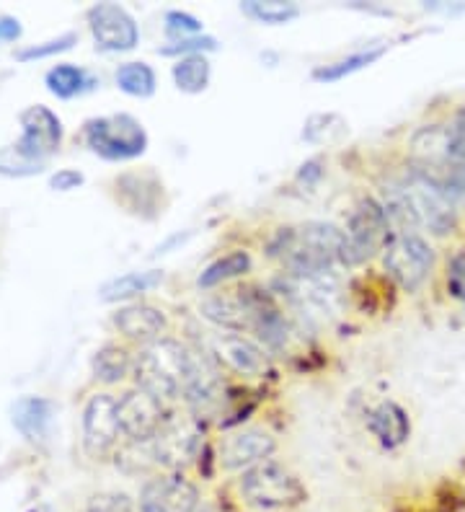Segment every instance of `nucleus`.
Here are the masks:
<instances>
[{
  "label": "nucleus",
  "instance_id": "30",
  "mask_svg": "<svg viewBox=\"0 0 465 512\" xmlns=\"http://www.w3.org/2000/svg\"><path fill=\"white\" fill-rule=\"evenodd\" d=\"M347 132V122L339 114H313L305 122L303 138L308 143H331V140L341 138Z\"/></svg>",
  "mask_w": 465,
  "mask_h": 512
},
{
  "label": "nucleus",
  "instance_id": "10",
  "mask_svg": "<svg viewBox=\"0 0 465 512\" xmlns=\"http://www.w3.org/2000/svg\"><path fill=\"white\" fill-rule=\"evenodd\" d=\"M383 267L398 288L419 290L434 269V249L419 233H398L383 251Z\"/></svg>",
  "mask_w": 465,
  "mask_h": 512
},
{
  "label": "nucleus",
  "instance_id": "38",
  "mask_svg": "<svg viewBox=\"0 0 465 512\" xmlns=\"http://www.w3.org/2000/svg\"><path fill=\"white\" fill-rule=\"evenodd\" d=\"M21 37V24L13 16H0V42H13Z\"/></svg>",
  "mask_w": 465,
  "mask_h": 512
},
{
  "label": "nucleus",
  "instance_id": "32",
  "mask_svg": "<svg viewBox=\"0 0 465 512\" xmlns=\"http://www.w3.org/2000/svg\"><path fill=\"white\" fill-rule=\"evenodd\" d=\"M83 512H140L137 500L124 492H96L86 500Z\"/></svg>",
  "mask_w": 465,
  "mask_h": 512
},
{
  "label": "nucleus",
  "instance_id": "12",
  "mask_svg": "<svg viewBox=\"0 0 465 512\" xmlns=\"http://www.w3.org/2000/svg\"><path fill=\"white\" fill-rule=\"evenodd\" d=\"M202 494L181 471H161L150 476L137 494L140 512H197Z\"/></svg>",
  "mask_w": 465,
  "mask_h": 512
},
{
  "label": "nucleus",
  "instance_id": "27",
  "mask_svg": "<svg viewBox=\"0 0 465 512\" xmlns=\"http://www.w3.org/2000/svg\"><path fill=\"white\" fill-rule=\"evenodd\" d=\"M383 55H385V44H380V47H367V50L354 52V55L344 57V60H336V63L331 65H321V68L313 70V78L321 83L341 81V78H347V75L357 73V70L370 68V65L378 63Z\"/></svg>",
  "mask_w": 465,
  "mask_h": 512
},
{
  "label": "nucleus",
  "instance_id": "15",
  "mask_svg": "<svg viewBox=\"0 0 465 512\" xmlns=\"http://www.w3.org/2000/svg\"><path fill=\"white\" fill-rule=\"evenodd\" d=\"M277 450V440L261 427H238L217 445V466L228 474H243L256 463L267 461Z\"/></svg>",
  "mask_w": 465,
  "mask_h": 512
},
{
  "label": "nucleus",
  "instance_id": "31",
  "mask_svg": "<svg viewBox=\"0 0 465 512\" xmlns=\"http://www.w3.org/2000/svg\"><path fill=\"white\" fill-rule=\"evenodd\" d=\"M44 166V161H34V158H26L24 153L16 150V145H6L0 148V174L3 176H34L39 174Z\"/></svg>",
  "mask_w": 465,
  "mask_h": 512
},
{
  "label": "nucleus",
  "instance_id": "16",
  "mask_svg": "<svg viewBox=\"0 0 465 512\" xmlns=\"http://www.w3.org/2000/svg\"><path fill=\"white\" fill-rule=\"evenodd\" d=\"M88 26L96 47L104 52H130L140 42L137 21L117 3H96L88 8Z\"/></svg>",
  "mask_w": 465,
  "mask_h": 512
},
{
  "label": "nucleus",
  "instance_id": "14",
  "mask_svg": "<svg viewBox=\"0 0 465 512\" xmlns=\"http://www.w3.org/2000/svg\"><path fill=\"white\" fill-rule=\"evenodd\" d=\"M122 438L135 445H150L166 419V404L143 388H130L117 399Z\"/></svg>",
  "mask_w": 465,
  "mask_h": 512
},
{
  "label": "nucleus",
  "instance_id": "1",
  "mask_svg": "<svg viewBox=\"0 0 465 512\" xmlns=\"http://www.w3.org/2000/svg\"><path fill=\"white\" fill-rule=\"evenodd\" d=\"M199 313L202 319L230 334L251 331L264 350H282L290 339V324L279 308L277 295L261 285H238L207 295L199 303Z\"/></svg>",
  "mask_w": 465,
  "mask_h": 512
},
{
  "label": "nucleus",
  "instance_id": "19",
  "mask_svg": "<svg viewBox=\"0 0 465 512\" xmlns=\"http://www.w3.org/2000/svg\"><path fill=\"white\" fill-rule=\"evenodd\" d=\"M112 321L124 339H130V342L140 344V347H148V344L163 339L168 329L166 313L161 308L150 306V303H130V306H122L114 313Z\"/></svg>",
  "mask_w": 465,
  "mask_h": 512
},
{
  "label": "nucleus",
  "instance_id": "9",
  "mask_svg": "<svg viewBox=\"0 0 465 512\" xmlns=\"http://www.w3.org/2000/svg\"><path fill=\"white\" fill-rule=\"evenodd\" d=\"M83 140L106 161H132L148 150V132L132 114L93 117L83 127Z\"/></svg>",
  "mask_w": 465,
  "mask_h": 512
},
{
  "label": "nucleus",
  "instance_id": "24",
  "mask_svg": "<svg viewBox=\"0 0 465 512\" xmlns=\"http://www.w3.org/2000/svg\"><path fill=\"white\" fill-rule=\"evenodd\" d=\"M251 267H254V262H251V254L243 249L238 251H230V254L220 256V259H215L212 264H207L205 269H202V275H199V288H217V285H225L228 280H236V277H243L251 272Z\"/></svg>",
  "mask_w": 465,
  "mask_h": 512
},
{
  "label": "nucleus",
  "instance_id": "35",
  "mask_svg": "<svg viewBox=\"0 0 465 512\" xmlns=\"http://www.w3.org/2000/svg\"><path fill=\"white\" fill-rule=\"evenodd\" d=\"M163 21H166V34L174 39L199 37L202 32V21L186 11H166Z\"/></svg>",
  "mask_w": 465,
  "mask_h": 512
},
{
  "label": "nucleus",
  "instance_id": "39",
  "mask_svg": "<svg viewBox=\"0 0 465 512\" xmlns=\"http://www.w3.org/2000/svg\"><path fill=\"white\" fill-rule=\"evenodd\" d=\"M453 132H455V140H458V148H460V158H463V166H465V107L455 114L453 119Z\"/></svg>",
  "mask_w": 465,
  "mask_h": 512
},
{
  "label": "nucleus",
  "instance_id": "17",
  "mask_svg": "<svg viewBox=\"0 0 465 512\" xmlns=\"http://www.w3.org/2000/svg\"><path fill=\"white\" fill-rule=\"evenodd\" d=\"M21 122V138L16 140V150L24 153L26 158L44 161V158L60 148L62 140V122L52 109L34 104L24 109L19 117Z\"/></svg>",
  "mask_w": 465,
  "mask_h": 512
},
{
  "label": "nucleus",
  "instance_id": "34",
  "mask_svg": "<svg viewBox=\"0 0 465 512\" xmlns=\"http://www.w3.org/2000/svg\"><path fill=\"white\" fill-rule=\"evenodd\" d=\"M75 42H78V34L68 32L57 39H50V42L24 47V50L16 52V57H19L21 63H29V60H42V57H52V55H60V52H68Z\"/></svg>",
  "mask_w": 465,
  "mask_h": 512
},
{
  "label": "nucleus",
  "instance_id": "21",
  "mask_svg": "<svg viewBox=\"0 0 465 512\" xmlns=\"http://www.w3.org/2000/svg\"><path fill=\"white\" fill-rule=\"evenodd\" d=\"M52 419V404L42 396H21L16 404L11 406V422L13 427L24 435L31 443L47 438Z\"/></svg>",
  "mask_w": 465,
  "mask_h": 512
},
{
  "label": "nucleus",
  "instance_id": "40",
  "mask_svg": "<svg viewBox=\"0 0 465 512\" xmlns=\"http://www.w3.org/2000/svg\"><path fill=\"white\" fill-rule=\"evenodd\" d=\"M197 512H233V507L223 500H202Z\"/></svg>",
  "mask_w": 465,
  "mask_h": 512
},
{
  "label": "nucleus",
  "instance_id": "25",
  "mask_svg": "<svg viewBox=\"0 0 465 512\" xmlns=\"http://www.w3.org/2000/svg\"><path fill=\"white\" fill-rule=\"evenodd\" d=\"M44 86L57 99H73V96L83 94V91H88L93 86V78L88 75V70L78 68V65L60 63L47 70Z\"/></svg>",
  "mask_w": 465,
  "mask_h": 512
},
{
  "label": "nucleus",
  "instance_id": "18",
  "mask_svg": "<svg viewBox=\"0 0 465 512\" xmlns=\"http://www.w3.org/2000/svg\"><path fill=\"white\" fill-rule=\"evenodd\" d=\"M212 357L217 365H225L228 370L248 378H261L272 370L269 363V352L254 339L243 337V334H217L212 339Z\"/></svg>",
  "mask_w": 465,
  "mask_h": 512
},
{
  "label": "nucleus",
  "instance_id": "33",
  "mask_svg": "<svg viewBox=\"0 0 465 512\" xmlns=\"http://www.w3.org/2000/svg\"><path fill=\"white\" fill-rule=\"evenodd\" d=\"M217 50V39L207 37V34H199V37H189V39H174V42H168L166 47H161V55L166 57H189V55H205V52H215Z\"/></svg>",
  "mask_w": 465,
  "mask_h": 512
},
{
  "label": "nucleus",
  "instance_id": "13",
  "mask_svg": "<svg viewBox=\"0 0 465 512\" xmlns=\"http://www.w3.org/2000/svg\"><path fill=\"white\" fill-rule=\"evenodd\" d=\"M122 440V427H119L117 396L93 394L83 409V450L93 461H106L117 450Z\"/></svg>",
  "mask_w": 465,
  "mask_h": 512
},
{
  "label": "nucleus",
  "instance_id": "37",
  "mask_svg": "<svg viewBox=\"0 0 465 512\" xmlns=\"http://www.w3.org/2000/svg\"><path fill=\"white\" fill-rule=\"evenodd\" d=\"M83 182H86V179H83L81 171H73V169H62L50 176V187L55 189V192H70V189L81 187Z\"/></svg>",
  "mask_w": 465,
  "mask_h": 512
},
{
  "label": "nucleus",
  "instance_id": "2",
  "mask_svg": "<svg viewBox=\"0 0 465 512\" xmlns=\"http://www.w3.org/2000/svg\"><path fill=\"white\" fill-rule=\"evenodd\" d=\"M380 205L385 207L391 223L406 228L403 233H414L416 228H424L434 236H447L458 228L455 200H450L440 189L424 182L422 176H416L411 169L383 184Z\"/></svg>",
  "mask_w": 465,
  "mask_h": 512
},
{
  "label": "nucleus",
  "instance_id": "4",
  "mask_svg": "<svg viewBox=\"0 0 465 512\" xmlns=\"http://www.w3.org/2000/svg\"><path fill=\"white\" fill-rule=\"evenodd\" d=\"M409 169L450 200L465 197V166L453 125H424L411 135Z\"/></svg>",
  "mask_w": 465,
  "mask_h": 512
},
{
  "label": "nucleus",
  "instance_id": "8",
  "mask_svg": "<svg viewBox=\"0 0 465 512\" xmlns=\"http://www.w3.org/2000/svg\"><path fill=\"white\" fill-rule=\"evenodd\" d=\"M205 450L202 422L192 412H168L161 430L150 443V453L158 469L181 471L199 461Z\"/></svg>",
  "mask_w": 465,
  "mask_h": 512
},
{
  "label": "nucleus",
  "instance_id": "7",
  "mask_svg": "<svg viewBox=\"0 0 465 512\" xmlns=\"http://www.w3.org/2000/svg\"><path fill=\"white\" fill-rule=\"evenodd\" d=\"M391 244V218L375 197H362L352 207V215L344 228V246H341V267H360L367 259L385 251Z\"/></svg>",
  "mask_w": 465,
  "mask_h": 512
},
{
  "label": "nucleus",
  "instance_id": "22",
  "mask_svg": "<svg viewBox=\"0 0 465 512\" xmlns=\"http://www.w3.org/2000/svg\"><path fill=\"white\" fill-rule=\"evenodd\" d=\"M163 282L161 269H145V272H127L122 277H114V280L104 282L99 290L101 300L106 303H119V300H132L140 298V295L150 293Z\"/></svg>",
  "mask_w": 465,
  "mask_h": 512
},
{
  "label": "nucleus",
  "instance_id": "26",
  "mask_svg": "<svg viewBox=\"0 0 465 512\" xmlns=\"http://www.w3.org/2000/svg\"><path fill=\"white\" fill-rule=\"evenodd\" d=\"M171 75L181 94H202L210 86L212 65L205 55H189L176 60Z\"/></svg>",
  "mask_w": 465,
  "mask_h": 512
},
{
  "label": "nucleus",
  "instance_id": "5",
  "mask_svg": "<svg viewBox=\"0 0 465 512\" xmlns=\"http://www.w3.org/2000/svg\"><path fill=\"white\" fill-rule=\"evenodd\" d=\"M189 357H192V347L174 337H163L148 347H140L135 355V368H132L135 386L161 399L163 404L184 399Z\"/></svg>",
  "mask_w": 465,
  "mask_h": 512
},
{
  "label": "nucleus",
  "instance_id": "6",
  "mask_svg": "<svg viewBox=\"0 0 465 512\" xmlns=\"http://www.w3.org/2000/svg\"><path fill=\"white\" fill-rule=\"evenodd\" d=\"M238 492L243 502L256 510H290L305 502V487L300 479L277 458L256 463L254 469L243 471L238 479Z\"/></svg>",
  "mask_w": 465,
  "mask_h": 512
},
{
  "label": "nucleus",
  "instance_id": "28",
  "mask_svg": "<svg viewBox=\"0 0 465 512\" xmlns=\"http://www.w3.org/2000/svg\"><path fill=\"white\" fill-rule=\"evenodd\" d=\"M114 81L124 94L135 96V99H150L158 86L155 70L148 63H122L114 73Z\"/></svg>",
  "mask_w": 465,
  "mask_h": 512
},
{
  "label": "nucleus",
  "instance_id": "20",
  "mask_svg": "<svg viewBox=\"0 0 465 512\" xmlns=\"http://www.w3.org/2000/svg\"><path fill=\"white\" fill-rule=\"evenodd\" d=\"M367 430L378 438V443L383 448H398V445L409 440L411 419L406 414V409L398 406L396 401H383L367 417Z\"/></svg>",
  "mask_w": 465,
  "mask_h": 512
},
{
  "label": "nucleus",
  "instance_id": "36",
  "mask_svg": "<svg viewBox=\"0 0 465 512\" xmlns=\"http://www.w3.org/2000/svg\"><path fill=\"white\" fill-rule=\"evenodd\" d=\"M447 290L465 306V249L458 251L447 267Z\"/></svg>",
  "mask_w": 465,
  "mask_h": 512
},
{
  "label": "nucleus",
  "instance_id": "23",
  "mask_svg": "<svg viewBox=\"0 0 465 512\" xmlns=\"http://www.w3.org/2000/svg\"><path fill=\"white\" fill-rule=\"evenodd\" d=\"M93 375L96 381L106 383V386H114V383H122L127 375H132L135 368V357L130 355L127 347L122 344H104L101 350H96L91 360Z\"/></svg>",
  "mask_w": 465,
  "mask_h": 512
},
{
  "label": "nucleus",
  "instance_id": "3",
  "mask_svg": "<svg viewBox=\"0 0 465 512\" xmlns=\"http://www.w3.org/2000/svg\"><path fill=\"white\" fill-rule=\"evenodd\" d=\"M344 231L334 223L308 220L279 228L267 244V254L290 275H323L334 272L341 259Z\"/></svg>",
  "mask_w": 465,
  "mask_h": 512
},
{
  "label": "nucleus",
  "instance_id": "11",
  "mask_svg": "<svg viewBox=\"0 0 465 512\" xmlns=\"http://www.w3.org/2000/svg\"><path fill=\"white\" fill-rule=\"evenodd\" d=\"M272 293L282 295L298 313L308 316H326L334 308L336 295H339V280L334 272L323 275H282L274 280Z\"/></svg>",
  "mask_w": 465,
  "mask_h": 512
},
{
  "label": "nucleus",
  "instance_id": "29",
  "mask_svg": "<svg viewBox=\"0 0 465 512\" xmlns=\"http://www.w3.org/2000/svg\"><path fill=\"white\" fill-rule=\"evenodd\" d=\"M241 8L246 16L269 26L290 24L300 16L298 3H282V0H248Z\"/></svg>",
  "mask_w": 465,
  "mask_h": 512
}]
</instances>
